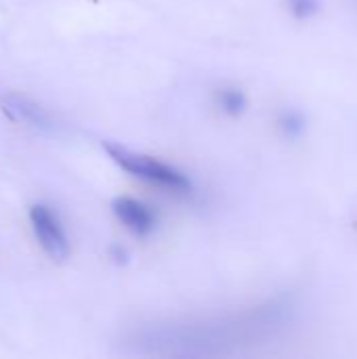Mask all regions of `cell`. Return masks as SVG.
Segmentation results:
<instances>
[{
    "label": "cell",
    "instance_id": "cell-8",
    "mask_svg": "<svg viewBox=\"0 0 357 359\" xmlns=\"http://www.w3.org/2000/svg\"><path fill=\"white\" fill-rule=\"evenodd\" d=\"M112 252H114V257H116V261H122V263L126 261V252H124V250H120V248H114Z\"/></svg>",
    "mask_w": 357,
    "mask_h": 359
},
{
    "label": "cell",
    "instance_id": "cell-4",
    "mask_svg": "<svg viewBox=\"0 0 357 359\" xmlns=\"http://www.w3.org/2000/svg\"><path fill=\"white\" fill-rule=\"evenodd\" d=\"M2 109L15 122H29V124H36V126H44L46 124L44 111L36 103H32L29 99H25L21 95H8L2 101Z\"/></svg>",
    "mask_w": 357,
    "mask_h": 359
},
{
    "label": "cell",
    "instance_id": "cell-1",
    "mask_svg": "<svg viewBox=\"0 0 357 359\" xmlns=\"http://www.w3.org/2000/svg\"><path fill=\"white\" fill-rule=\"evenodd\" d=\"M103 149L122 170H126L143 181H149V183H156L162 187H170V189H179V191H185L191 187V183L185 175H181L173 166H166L149 156L130 151L128 147H124L120 143H112V141H105Z\"/></svg>",
    "mask_w": 357,
    "mask_h": 359
},
{
    "label": "cell",
    "instance_id": "cell-7",
    "mask_svg": "<svg viewBox=\"0 0 357 359\" xmlns=\"http://www.w3.org/2000/svg\"><path fill=\"white\" fill-rule=\"evenodd\" d=\"M288 2H290L292 13H295L299 19H307V17L316 15L318 8H320V2H318V0H288Z\"/></svg>",
    "mask_w": 357,
    "mask_h": 359
},
{
    "label": "cell",
    "instance_id": "cell-2",
    "mask_svg": "<svg viewBox=\"0 0 357 359\" xmlns=\"http://www.w3.org/2000/svg\"><path fill=\"white\" fill-rule=\"evenodd\" d=\"M29 223L40 248L53 261H65L69 255V240L57 215L46 204H34L29 208Z\"/></svg>",
    "mask_w": 357,
    "mask_h": 359
},
{
    "label": "cell",
    "instance_id": "cell-6",
    "mask_svg": "<svg viewBox=\"0 0 357 359\" xmlns=\"http://www.w3.org/2000/svg\"><path fill=\"white\" fill-rule=\"evenodd\" d=\"M280 126L288 137H299L305 130V120L299 111H286L280 118Z\"/></svg>",
    "mask_w": 357,
    "mask_h": 359
},
{
    "label": "cell",
    "instance_id": "cell-3",
    "mask_svg": "<svg viewBox=\"0 0 357 359\" xmlns=\"http://www.w3.org/2000/svg\"><path fill=\"white\" fill-rule=\"evenodd\" d=\"M112 208H114V215L122 221V225L137 236H147L156 225V217L151 215V210L133 198L120 196L114 200Z\"/></svg>",
    "mask_w": 357,
    "mask_h": 359
},
{
    "label": "cell",
    "instance_id": "cell-5",
    "mask_svg": "<svg viewBox=\"0 0 357 359\" xmlns=\"http://www.w3.org/2000/svg\"><path fill=\"white\" fill-rule=\"evenodd\" d=\"M219 105L223 107V111H227L229 116H240L246 109V97L242 90L238 88H223L219 93Z\"/></svg>",
    "mask_w": 357,
    "mask_h": 359
}]
</instances>
